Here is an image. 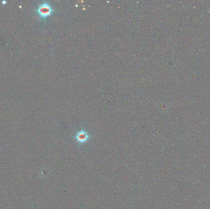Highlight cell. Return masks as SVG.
Instances as JSON below:
<instances>
[{
	"label": "cell",
	"instance_id": "obj_1",
	"mask_svg": "<svg viewBox=\"0 0 210 209\" xmlns=\"http://www.w3.org/2000/svg\"><path fill=\"white\" fill-rule=\"evenodd\" d=\"M54 9L49 2L46 1L39 4L36 9V12L41 20H45L50 16L54 12Z\"/></svg>",
	"mask_w": 210,
	"mask_h": 209
},
{
	"label": "cell",
	"instance_id": "obj_2",
	"mask_svg": "<svg viewBox=\"0 0 210 209\" xmlns=\"http://www.w3.org/2000/svg\"><path fill=\"white\" fill-rule=\"evenodd\" d=\"M76 139L80 142H84L89 139V135L85 131H80L76 134Z\"/></svg>",
	"mask_w": 210,
	"mask_h": 209
}]
</instances>
